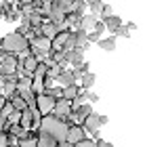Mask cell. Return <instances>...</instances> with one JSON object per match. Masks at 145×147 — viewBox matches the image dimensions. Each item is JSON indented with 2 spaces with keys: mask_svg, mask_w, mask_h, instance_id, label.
<instances>
[{
  "mask_svg": "<svg viewBox=\"0 0 145 147\" xmlns=\"http://www.w3.org/2000/svg\"><path fill=\"white\" fill-rule=\"evenodd\" d=\"M67 128H69V124L65 122V120H59V118L53 116V113H49V116H42V122H40V128L38 130L51 135L57 143H63L65 135H67Z\"/></svg>",
  "mask_w": 145,
  "mask_h": 147,
  "instance_id": "1",
  "label": "cell"
},
{
  "mask_svg": "<svg viewBox=\"0 0 145 147\" xmlns=\"http://www.w3.org/2000/svg\"><path fill=\"white\" fill-rule=\"evenodd\" d=\"M30 46L28 38L21 36V34H15V32H11V34H6L2 40H0V49H4L9 55H21V53Z\"/></svg>",
  "mask_w": 145,
  "mask_h": 147,
  "instance_id": "2",
  "label": "cell"
},
{
  "mask_svg": "<svg viewBox=\"0 0 145 147\" xmlns=\"http://www.w3.org/2000/svg\"><path fill=\"white\" fill-rule=\"evenodd\" d=\"M86 139V132H84V128L80 124H69L67 128V135H65V143H69L71 147H76L80 141H84Z\"/></svg>",
  "mask_w": 145,
  "mask_h": 147,
  "instance_id": "3",
  "label": "cell"
},
{
  "mask_svg": "<svg viewBox=\"0 0 145 147\" xmlns=\"http://www.w3.org/2000/svg\"><path fill=\"white\" fill-rule=\"evenodd\" d=\"M36 107H38V111H40L42 116H49L53 111V107H55V99L44 95V92H40V95L36 97Z\"/></svg>",
  "mask_w": 145,
  "mask_h": 147,
  "instance_id": "4",
  "label": "cell"
},
{
  "mask_svg": "<svg viewBox=\"0 0 145 147\" xmlns=\"http://www.w3.org/2000/svg\"><path fill=\"white\" fill-rule=\"evenodd\" d=\"M51 113L59 120H67L69 113H71V103L65 101V99H59V101H55V107H53Z\"/></svg>",
  "mask_w": 145,
  "mask_h": 147,
  "instance_id": "5",
  "label": "cell"
},
{
  "mask_svg": "<svg viewBox=\"0 0 145 147\" xmlns=\"http://www.w3.org/2000/svg\"><path fill=\"white\" fill-rule=\"evenodd\" d=\"M63 59H65V63L71 65V69H78L84 63V53L80 49H71L67 53H63Z\"/></svg>",
  "mask_w": 145,
  "mask_h": 147,
  "instance_id": "6",
  "label": "cell"
},
{
  "mask_svg": "<svg viewBox=\"0 0 145 147\" xmlns=\"http://www.w3.org/2000/svg\"><path fill=\"white\" fill-rule=\"evenodd\" d=\"M80 69H63L61 74H59V78H57V82L61 84V88L63 86H69V84H76L78 80H80Z\"/></svg>",
  "mask_w": 145,
  "mask_h": 147,
  "instance_id": "7",
  "label": "cell"
},
{
  "mask_svg": "<svg viewBox=\"0 0 145 147\" xmlns=\"http://www.w3.org/2000/svg\"><path fill=\"white\" fill-rule=\"evenodd\" d=\"M80 126L84 128V132L99 130V128H101V126H99V113H97V111H93L90 116H86V118H84L82 122H80Z\"/></svg>",
  "mask_w": 145,
  "mask_h": 147,
  "instance_id": "8",
  "label": "cell"
},
{
  "mask_svg": "<svg viewBox=\"0 0 145 147\" xmlns=\"http://www.w3.org/2000/svg\"><path fill=\"white\" fill-rule=\"evenodd\" d=\"M95 109L90 107V103H84V105H80V107H76V109H71V113H69V118H74V122L76 120H82L86 118V116H90V113H93Z\"/></svg>",
  "mask_w": 145,
  "mask_h": 147,
  "instance_id": "9",
  "label": "cell"
},
{
  "mask_svg": "<svg viewBox=\"0 0 145 147\" xmlns=\"http://www.w3.org/2000/svg\"><path fill=\"white\" fill-rule=\"evenodd\" d=\"M97 21H99V19L95 15H84V17H80V21H78V28L84 30V32H90V30L95 28Z\"/></svg>",
  "mask_w": 145,
  "mask_h": 147,
  "instance_id": "10",
  "label": "cell"
},
{
  "mask_svg": "<svg viewBox=\"0 0 145 147\" xmlns=\"http://www.w3.org/2000/svg\"><path fill=\"white\" fill-rule=\"evenodd\" d=\"M95 80H97V76H95L93 71L82 74V76H80V90H84V92H86V90H90V86L95 84Z\"/></svg>",
  "mask_w": 145,
  "mask_h": 147,
  "instance_id": "11",
  "label": "cell"
},
{
  "mask_svg": "<svg viewBox=\"0 0 145 147\" xmlns=\"http://www.w3.org/2000/svg\"><path fill=\"white\" fill-rule=\"evenodd\" d=\"M6 101H11L13 109H17V111H25V109H28V105H25V101L21 99V95H19V92H13Z\"/></svg>",
  "mask_w": 145,
  "mask_h": 147,
  "instance_id": "12",
  "label": "cell"
},
{
  "mask_svg": "<svg viewBox=\"0 0 145 147\" xmlns=\"http://www.w3.org/2000/svg\"><path fill=\"white\" fill-rule=\"evenodd\" d=\"M103 25H105V30H107V32H111V34H114V32L122 25V19L118 17V15H111V17H107V19L103 21Z\"/></svg>",
  "mask_w": 145,
  "mask_h": 147,
  "instance_id": "13",
  "label": "cell"
},
{
  "mask_svg": "<svg viewBox=\"0 0 145 147\" xmlns=\"http://www.w3.org/2000/svg\"><path fill=\"white\" fill-rule=\"evenodd\" d=\"M78 92H80V86H78V84L63 86V99H65V101H69V103L76 99V95H78Z\"/></svg>",
  "mask_w": 145,
  "mask_h": 147,
  "instance_id": "14",
  "label": "cell"
},
{
  "mask_svg": "<svg viewBox=\"0 0 145 147\" xmlns=\"http://www.w3.org/2000/svg\"><path fill=\"white\" fill-rule=\"evenodd\" d=\"M97 44H99V49H103V51H107V53L116 51V38H114V36H109V38H101Z\"/></svg>",
  "mask_w": 145,
  "mask_h": 147,
  "instance_id": "15",
  "label": "cell"
},
{
  "mask_svg": "<svg viewBox=\"0 0 145 147\" xmlns=\"http://www.w3.org/2000/svg\"><path fill=\"white\" fill-rule=\"evenodd\" d=\"M19 95H21V99H23V101H25V105H28V107H34V105H36V92L34 90H23V92H19Z\"/></svg>",
  "mask_w": 145,
  "mask_h": 147,
  "instance_id": "16",
  "label": "cell"
},
{
  "mask_svg": "<svg viewBox=\"0 0 145 147\" xmlns=\"http://www.w3.org/2000/svg\"><path fill=\"white\" fill-rule=\"evenodd\" d=\"M111 15H114V6H111L109 2H103L101 4V11H99V15H97V17H101L99 21H105V19L111 17Z\"/></svg>",
  "mask_w": 145,
  "mask_h": 147,
  "instance_id": "17",
  "label": "cell"
},
{
  "mask_svg": "<svg viewBox=\"0 0 145 147\" xmlns=\"http://www.w3.org/2000/svg\"><path fill=\"white\" fill-rule=\"evenodd\" d=\"M36 65H38V59H36V57H25V59H23V69H25V71L34 74Z\"/></svg>",
  "mask_w": 145,
  "mask_h": 147,
  "instance_id": "18",
  "label": "cell"
},
{
  "mask_svg": "<svg viewBox=\"0 0 145 147\" xmlns=\"http://www.w3.org/2000/svg\"><path fill=\"white\" fill-rule=\"evenodd\" d=\"M17 147H38L36 137H25L21 141H17Z\"/></svg>",
  "mask_w": 145,
  "mask_h": 147,
  "instance_id": "19",
  "label": "cell"
},
{
  "mask_svg": "<svg viewBox=\"0 0 145 147\" xmlns=\"http://www.w3.org/2000/svg\"><path fill=\"white\" fill-rule=\"evenodd\" d=\"M101 4L103 2H99V0H88V2H86V6H88V9H90V15H99V11H101Z\"/></svg>",
  "mask_w": 145,
  "mask_h": 147,
  "instance_id": "20",
  "label": "cell"
},
{
  "mask_svg": "<svg viewBox=\"0 0 145 147\" xmlns=\"http://www.w3.org/2000/svg\"><path fill=\"white\" fill-rule=\"evenodd\" d=\"M61 71H63V67H61V65H53V67H49V71H47V78H51V80H57Z\"/></svg>",
  "mask_w": 145,
  "mask_h": 147,
  "instance_id": "21",
  "label": "cell"
},
{
  "mask_svg": "<svg viewBox=\"0 0 145 147\" xmlns=\"http://www.w3.org/2000/svg\"><path fill=\"white\" fill-rule=\"evenodd\" d=\"M19 120H21V111H17V109H13L9 116H6V122L9 124H19Z\"/></svg>",
  "mask_w": 145,
  "mask_h": 147,
  "instance_id": "22",
  "label": "cell"
},
{
  "mask_svg": "<svg viewBox=\"0 0 145 147\" xmlns=\"http://www.w3.org/2000/svg\"><path fill=\"white\" fill-rule=\"evenodd\" d=\"M90 32H95L97 36H101V38H103V34H105V25H103V21H97V23H95V28L90 30Z\"/></svg>",
  "mask_w": 145,
  "mask_h": 147,
  "instance_id": "23",
  "label": "cell"
},
{
  "mask_svg": "<svg viewBox=\"0 0 145 147\" xmlns=\"http://www.w3.org/2000/svg\"><path fill=\"white\" fill-rule=\"evenodd\" d=\"M116 36H124V38H128V36H130V32H128L126 28H124V23H122L120 28H118V30L114 32V38H116Z\"/></svg>",
  "mask_w": 145,
  "mask_h": 147,
  "instance_id": "24",
  "label": "cell"
},
{
  "mask_svg": "<svg viewBox=\"0 0 145 147\" xmlns=\"http://www.w3.org/2000/svg\"><path fill=\"white\" fill-rule=\"evenodd\" d=\"M76 147H99V145L93 141V139H84V141H80V143H78Z\"/></svg>",
  "mask_w": 145,
  "mask_h": 147,
  "instance_id": "25",
  "label": "cell"
},
{
  "mask_svg": "<svg viewBox=\"0 0 145 147\" xmlns=\"http://www.w3.org/2000/svg\"><path fill=\"white\" fill-rule=\"evenodd\" d=\"M11 111H13V105H11V101H6V103L2 105V109H0V113H2V116H9Z\"/></svg>",
  "mask_w": 145,
  "mask_h": 147,
  "instance_id": "26",
  "label": "cell"
},
{
  "mask_svg": "<svg viewBox=\"0 0 145 147\" xmlns=\"http://www.w3.org/2000/svg\"><path fill=\"white\" fill-rule=\"evenodd\" d=\"M4 17H6V21H17V19H19V13H17V11H11L9 15H4Z\"/></svg>",
  "mask_w": 145,
  "mask_h": 147,
  "instance_id": "27",
  "label": "cell"
},
{
  "mask_svg": "<svg viewBox=\"0 0 145 147\" xmlns=\"http://www.w3.org/2000/svg\"><path fill=\"white\" fill-rule=\"evenodd\" d=\"M86 101H88V103H97V101H99V95H97V92H88V95H86Z\"/></svg>",
  "mask_w": 145,
  "mask_h": 147,
  "instance_id": "28",
  "label": "cell"
},
{
  "mask_svg": "<svg viewBox=\"0 0 145 147\" xmlns=\"http://www.w3.org/2000/svg\"><path fill=\"white\" fill-rule=\"evenodd\" d=\"M99 40H101V36H97L95 32H88V44L90 42H99Z\"/></svg>",
  "mask_w": 145,
  "mask_h": 147,
  "instance_id": "29",
  "label": "cell"
},
{
  "mask_svg": "<svg viewBox=\"0 0 145 147\" xmlns=\"http://www.w3.org/2000/svg\"><path fill=\"white\" fill-rule=\"evenodd\" d=\"M78 69H80V74H88V71H90V65H88L86 61H84V63H82V65H80Z\"/></svg>",
  "mask_w": 145,
  "mask_h": 147,
  "instance_id": "30",
  "label": "cell"
},
{
  "mask_svg": "<svg viewBox=\"0 0 145 147\" xmlns=\"http://www.w3.org/2000/svg\"><path fill=\"white\" fill-rule=\"evenodd\" d=\"M107 122H109V118H107V116H101V113H99V126H105Z\"/></svg>",
  "mask_w": 145,
  "mask_h": 147,
  "instance_id": "31",
  "label": "cell"
},
{
  "mask_svg": "<svg viewBox=\"0 0 145 147\" xmlns=\"http://www.w3.org/2000/svg\"><path fill=\"white\" fill-rule=\"evenodd\" d=\"M90 139H93V141H99V139H101V130H93L90 132Z\"/></svg>",
  "mask_w": 145,
  "mask_h": 147,
  "instance_id": "32",
  "label": "cell"
},
{
  "mask_svg": "<svg viewBox=\"0 0 145 147\" xmlns=\"http://www.w3.org/2000/svg\"><path fill=\"white\" fill-rule=\"evenodd\" d=\"M0 147H9V143H6V135H4V132H0Z\"/></svg>",
  "mask_w": 145,
  "mask_h": 147,
  "instance_id": "33",
  "label": "cell"
},
{
  "mask_svg": "<svg viewBox=\"0 0 145 147\" xmlns=\"http://www.w3.org/2000/svg\"><path fill=\"white\" fill-rule=\"evenodd\" d=\"M124 28H126L128 32H135V30H137V23H135V21H128L126 25H124Z\"/></svg>",
  "mask_w": 145,
  "mask_h": 147,
  "instance_id": "34",
  "label": "cell"
},
{
  "mask_svg": "<svg viewBox=\"0 0 145 147\" xmlns=\"http://www.w3.org/2000/svg\"><path fill=\"white\" fill-rule=\"evenodd\" d=\"M6 55H9V53H6V51H4V49H0V61H2V59H4V57H6Z\"/></svg>",
  "mask_w": 145,
  "mask_h": 147,
  "instance_id": "35",
  "label": "cell"
},
{
  "mask_svg": "<svg viewBox=\"0 0 145 147\" xmlns=\"http://www.w3.org/2000/svg\"><path fill=\"white\" fill-rule=\"evenodd\" d=\"M4 103H6V97H4V95H0V109H2V105H4Z\"/></svg>",
  "mask_w": 145,
  "mask_h": 147,
  "instance_id": "36",
  "label": "cell"
}]
</instances>
